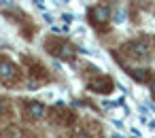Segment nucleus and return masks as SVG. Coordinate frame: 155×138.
<instances>
[{"instance_id":"obj_5","label":"nucleus","mask_w":155,"mask_h":138,"mask_svg":"<svg viewBox=\"0 0 155 138\" xmlns=\"http://www.w3.org/2000/svg\"><path fill=\"white\" fill-rule=\"evenodd\" d=\"M121 51L132 60H147L151 49H149V43L144 38H138V41H132V43H125Z\"/></svg>"},{"instance_id":"obj_10","label":"nucleus","mask_w":155,"mask_h":138,"mask_svg":"<svg viewBox=\"0 0 155 138\" xmlns=\"http://www.w3.org/2000/svg\"><path fill=\"white\" fill-rule=\"evenodd\" d=\"M7 115H11V104L7 98H0V119L7 117Z\"/></svg>"},{"instance_id":"obj_1","label":"nucleus","mask_w":155,"mask_h":138,"mask_svg":"<svg viewBox=\"0 0 155 138\" xmlns=\"http://www.w3.org/2000/svg\"><path fill=\"white\" fill-rule=\"evenodd\" d=\"M45 49L49 55L58 58V60H64V62H72L74 55H77V49L66 41V38H60V36H49L45 38Z\"/></svg>"},{"instance_id":"obj_4","label":"nucleus","mask_w":155,"mask_h":138,"mask_svg":"<svg viewBox=\"0 0 155 138\" xmlns=\"http://www.w3.org/2000/svg\"><path fill=\"white\" fill-rule=\"evenodd\" d=\"M24 64L28 66V72H30V79H32V81H36V83H47V81L51 79L49 68H47L43 62H38L36 58L24 55Z\"/></svg>"},{"instance_id":"obj_8","label":"nucleus","mask_w":155,"mask_h":138,"mask_svg":"<svg viewBox=\"0 0 155 138\" xmlns=\"http://www.w3.org/2000/svg\"><path fill=\"white\" fill-rule=\"evenodd\" d=\"M21 110H24V117L30 119V121H38V119H43V117L47 115L45 104L38 102V100H24Z\"/></svg>"},{"instance_id":"obj_6","label":"nucleus","mask_w":155,"mask_h":138,"mask_svg":"<svg viewBox=\"0 0 155 138\" xmlns=\"http://www.w3.org/2000/svg\"><path fill=\"white\" fill-rule=\"evenodd\" d=\"M89 21H91V26L96 28V30H108V17H110V11H108V7H94V9H89Z\"/></svg>"},{"instance_id":"obj_9","label":"nucleus","mask_w":155,"mask_h":138,"mask_svg":"<svg viewBox=\"0 0 155 138\" xmlns=\"http://www.w3.org/2000/svg\"><path fill=\"white\" fill-rule=\"evenodd\" d=\"M127 72H130V77L134 79V81H138V83H151L153 81V74H151V70L149 68H127Z\"/></svg>"},{"instance_id":"obj_3","label":"nucleus","mask_w":155,"mask_h":138,"mask_svg":"<svg viewBox=\"0 0 155 138\" xmlns=\"http://www.w3.org/2000/svg\"><path fill=\"white\" fill-rule=\"evenodd\" d=\"M47 115H49V119L55 123V125H62V127H70L72 123H74V113L68 108V106H64V104H53L49 110H47Z\"/></svg>"},{"instance_id":"obj_2","label":"nucleus","mask_w":155,"mask_h":138,"mask_svg":"<svg viewBox=\"0 0 155 138\" xmlns=\"http://www.w3.org/2000/svg\"><path fill=\"white\" fill-rule=\"evenodd\" d=\"M21 81H24L21 68L13 60H9L7 55H0V83L7 85V87H15Z\"/></svg>"},{"instance_id":"obj_13","label":"nucleus","mask_w":155,"mask_h":138,"mask_svg":"<svg viewBox=\"0 0 155 138\" xmlns=\"http://www.w3.org/2000/svg\"><path fill=\"white\" fill-rule=\"evenodd\" d=\"M153 43H155V41H153Z\"/></svg>"},{"instance_id":"obj_12","label":"nucleus","mask_w":155,"mask_h":138,"mask_svg":"<svg viewBox=\"0 0 155 138\" xmlns=\"http://www.w3.org/2000/svg\"><path fill=\"white\" fill-rule=\"evenodd\" d=\"M151 96H153V98H155V79H153V81H151Z\"/></svg>"},{"instance_id":"obj_7","label":"nucleus","mask_w":155,"mask_h":138,"mask_svg":"<svg viewBox=\"0 0 155 138\" xmlns=\"http://www.w3.org/2000/svg\"><path fill=\"white\" fill-rule=\"evenodd\" d=\"M87 87H89V91H94V94H100V96H108V94H113V89H115V85H113V79H110V77H106V74H100V77H94V79H89Z\"/></svg>"},{"instance_id":"obj_11","label":"nucleus","mask_w":155,"mask_h":138,"mask_svg":"<svg viewBox=\"0 0 155 138\" xmlns=\"http://www.w3.org/2000/svg\"><path fill=\"white\" fill-rule=\"evenodd\" d=\"M74 138H91V134H89L87 130H79V132L74 134Z\"/></svg>"}]
</instances>
